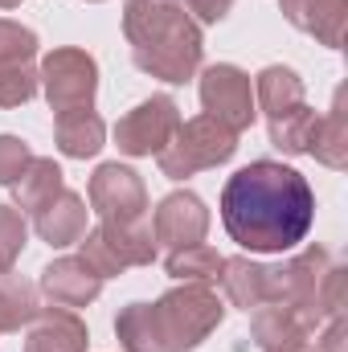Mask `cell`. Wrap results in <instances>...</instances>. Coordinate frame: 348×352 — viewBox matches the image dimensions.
I'll list each match as a JSON object with an SVG mask.
<instances>
[{
    "mask_svg": "<svg viewBox=\"0 0 348 352\" xmlns=\"http://www.w3.org/2000/svg\"><path fill=\"white\" fill-rule=\"evenodd\" d=\"M37 90H41V82H37L33 62H8V66H0V107L4 111L25 107Z\"/></svg>",
    "mask_w": 348,
    "mask_h": 352,
    "instance_id": "25",
    "label": "cell"
},
{
    "mask_svg": "<svg viewBox=\"0 0 348 352\" xmlns=\"http://www.w3.org/2000/svg\"><path fill=\"white\" fill-rule=\"evenodd\" d=\"M37 291H41L50 303L78 311V307H87V303H94V299H98L102 278L94 274V266H90L83 254H66V258H54V263L41 270Z\"/></svg>",
    "mask_w": 348,
    "mask_h": 352,
    "instance_id": "12",
    "label": "cell"
},
{
    "mask_svg": "<svg viewBox=\"0 0 348 352\" xmlns=\"http://www.w3.org/2000/svg\"><path fill=\"white\" fill-rule=\"evenodd\" d=\"M197 25H217V21H226L230 16V8H234V0H176Z\"/></svg>",
    "mask_w": 348,
    "mask_h": 352,
    "instance_id": "29",
    "label": "cell"
},
{
    "mask_svg": "<svg viewBox=\"0 0 348 352\" xmlns=\"http://www.w3.org/2000/svg\"><path fill=\"white\" fill-rule=\"evenodd\" d=\"M221 226L246 254H287L316 221V192L307 176L279 160H250L221 188Z\"/></svg>",
    "mask_w": 348,
    "mask_h": 352,
    "instance_id": "1",
    "label": "cell"
},
{
    "mask_svg": "<svg viewBox=\"0 0 348 352\" xmlns=\"http://www.w3.org/2000/svg\"><path fill=\"white\" fill-rule=\"evenodd\" d=\"M197 94H201V107L209 119L226 123L234 135L250 131L254 119H259V102H254V82L242 66L234 62H217V66H205L197 70Z\"/></svg>",
    "mask_w": 348,
    "mask_h": 352,
    "instance_id": "8",
    "label": "cell"
},
{
    "mask_svg": "<svg viewBox=\"0 0 348 352\" xmlns=\"http://www.w3.org/2000/svg\"><path fill=\"white\" fill-rule=\"evenodd\" d=\"M87 201L74 192V188H62L54 201H45L37 213H33V230L45 246L54 250H66V246H78L83 234H87Z\"/></svg>",
    "mask_w": 348,
    "mask_h": 352,
    "instance_id": "14",
    "label": "cell"
},
{
    "mask_svg": "<svg viewBox=\"0 0 348 352\" xmlns=\"http://www.w3.org/2000/svg\"><path fill=\"white\" fill-rule=\"evenodd\" d=\"M66 188V176L58 168V160H50V156H33V164L25 168V176L12 184V201H17V209L21 213H37L45 201H54L58 192Z\"/></svg>",
    "mask_w": 348,
    "mask_h": 352,
    "instance_id": "20",
    "label": "cell"
},
{
    "mask_svg": "<svg viewBox=\"0 0 348 352\" xmlns=\"http://www.w3.org/2000/svg\"><path fill=\"white\" fill-rule=\"evenodd\" d=\"M87 201L90 209L98 213V221H148V188H144V176L119 160L111 164H98L94 176L87 184Z\"/></svg>",
    "mask_w": 348,
    "mask_h": 352,
    "instance_id": "10",
    "label": "cell"
},
{
    "mask_svg": "<svg viewBox=\"0 0 348 352\" xmlns=\"http://www.w3.org/2000/svg\"><path fill=\"white\" fill-rule=\"evenodd\" d=\"M345 266L324 246H307L287 263L270 266V303L299 311L312 328L345 311Z\"/></svg>",
    "mask_w": 348,
    "mask_h": 352,
    "instance_id": "4",
    "label": "cell"
},
{
    "mask_svg": "<svg viewBox=\"0 0 348 352\" xmlns=\"http://www.w3.org/2000/svg\"><path fill=\"white\" fill-rule=\"evenodd\" d=\"M279 8H283V16L299 33L316 37L320 45H328V50H340L345 45L348 0H279Z\"/></svg>",
    "mask_w": 348,
    "mask_h": 352,
    "instance_id": "15",
    "label": "cell"
},
{
    "mask_svg": "<svg viewBox=\"0 0 348 352\" xmlns=\"http://www.w3.org/2000/svg\"><path fill=\"white\" fill-rule=\"evenodd\" d=\"M180 123L184 119H180V107H176L173 94H152V98H144L140 107H131L115 123V148L123 156H131V160L160 156Z\"/></svg>",
    "mask_w": 348,
    "mask_h": 352,
    "instance_id": "9",
    "label": "cell"
},
{
    "mask_svg": "<svg viewBox=\"0 0 348 352\" xmlns=\"http://www.w3.org/2000/svg\"><path fill=\"white\" fill-rule=\"evenodd\" d=\"M54 144L66 160H90L107 148V123L94 107L54 115Z\"/></svg>",
    "mask_w": 348,
    "mask_h": 352,
    "instance_id": "18",
    "label": "cell"
},
{
    "mask_svg": "<svg viewBox=\"0 0 348 352\" xmlns=\"http://www.w3.org/2000/svg\"><path fill=\"white\" fill-rule=\"evenodd\" d=\"M316 352H345V311L328 320V328H324V336H320Z\"/></svg>",
    "mask_w": 348,
    "mask_h": 352,
    "instance_id": "30",
    "label": "cell"
},
{
    "mask_svg": "<svg viewBox=\"0 0 348 352\" xmlns=\"http://www.w3.org/2000/svg\"><path fill=\"white\" fill-rule=\"evenodd\" d=\"M37 82L54 115L83 111V107H94V94H98V62L78 45H58L41 58Z\"/></svg>",
    "mask_w": 348,
    "mask_h": 352,
    "instance_id": "7",
    "label": "cell"
},
{
    "mask_svg": "<svg viewBox=\"0 0 348 352\" xmlns=\"http://www.w3.org/2000/svg\"><path fill=\"white\" fill-rule=\"evenodd\" d=\"M17 4H21V0H0V8H17Z\"/></svg>",
    "mask_w": 348,
    "mask_h": 352,
    "instance_id": "31",
    "label": "cell"
},
{
    "mask_svg": "<svg viewBox=\"0 0 348 352\" xmlns=\"http://www.w3.org/2000/svg\"><path fill=\"white\" fill-rule=\"evenodd\" d=\"M295 352H316V349H307V344H303V349H295Z\"/></svg>",
    "mask_w": 348,
    "mask_h": 352,
    "instance_id": "32",
    "label": "cell"
},
{
    "mask_svg": "<svg viewBox=\"0 0 348 352\" xmlns=\"http://www.w3.org/2000/svg\"><path fill=\"white\" fill-rule=\"evenodd\" d=\"M123 37L131 45L135 70L168 87H184L188 78H197L205 62V33L176 0H127Z\"/></svg>",
    "mask_w": 348,
    "mask_h": 352,
    "instance_id": "3",
    "label": "cell"
},
{
    "mask_svg": "<svg viewBox=\"0 0 348 352\" xmlns=\"http://www.w3.org/2000/svg\"><path fill=\"white\" fill-rule=\"evenodd\" d=\"M87 320L70 307H37L25 332V352H87Z\"/></svg>",
    "mask_w": 348,
    "mask_h": 352,
    "instance_id": "13",
    "label": "cell"
},
{
    "mask_svg": "<svg viewBox=\"0 0 348 352\" xmlns=\"http://www.w3.org/2000/svg\"><path fill=\"white\" fill-rule=\"evenodd\" d=\"M37 316V287L21 274H0V332H21Z\"/></svg>",
    "mask_w": 348,
    "mask_h": 352,
    "instance_id": "24",
    "label": "cell"
},
{
    "mask_svg": "<svg viewBox=\"0 0 348 352\" xmlns=\"http://www.w3.org/2000/svg\"><path fill=\"white\" fill-rule=\"evenodd\" d=\"M254 102H259V111L266 119H274V115L307 102L303 98V78L291 66H266V70H259V78H254Z\"/></svg>",
    "mask_w": 348,
    "mask_h": 352,
    "instance_id": "22",
    "label": "cell"
},
{
    "mask_svg": "<svg viewBox=\"0 0 348 352\" xmlns=\"http://www.w3.org/2000/svg\"><path fill=\"white\" fill-rule=\"evenodd\" d=\"M221 263H226V254H217L213 246L197 242V246L168 250L164 270H168V278H176V283H205V287H213L217 274H221Z\"/></svg>",
    "mask_w": 348,
    "mask_h": 352,
    "instance_id": "23",
    "label": "cell"
},
{
    "mask_svg": "<svg viewBox=\"0 0 348 352\" xmlns=\"http://www.w3.org/2000/svg\"><path fill=\"white\" fill-rule=\"evenodd\" d=\"M226 320V303L205 283H176L156 303H127L115 316L123 352H193Z\"/></svg>",
    "mask_w": 348,
    "mask_h": 352,
    "instance_id": "2",
    "label": "cell"
},
{
    "mask_svg": "<svg viewBox=\"0 0 348 352\" xmlns=\"http://www.w3.org/2000/svg\"><path fill=\"white\" fill-rule=\"evenodd\" d=\"M316 127H320V111L307 107V102H299V107L266 119V135H270V144L283 156H307L312 140H316Z\"/></svg>",
    "mask_w": 348,
    "mask_h": 352,
    "instance_id": "19",
    "label": "cell"
},
{
    "mask_svg": "<svg viewBox=\"0 0 348 352\" xmlns=\"http://www.w3.org/2000/svg\"><path fill=\"white\" fill-rule=\"evenodd\" d=\"M87 4H102V0H87Z\"/></svg>",
    "mask_w": 348,
    "mask_h": 352,
    "instance_id": "33",
    "label": "cell"
},
{
    "mask_svg": "<svg viewBox=\"0 0 348 352\" xmlns=\"http://www.w3.org/2000/svg\"><path fill=\"white\" fill-rule=\"evenodd\" d=\"M324 168L340 173L348 164V111H345V90H336L332 98V111L320 115V127H316V140H312V152Z\"/></svg>",
    "mask_w": 348,
    "mask_h": 352,
    "instance_id": "21",
    "label": "cell"
},
{
    "mask_svg": "<svg viewBox=\"0 0 348 352\" xmlns=\"http://www.w3.org/2000/svg\"><path fill=\"white\" fill-rule=\"evenodd\" d=\"M234 152H238V135L226 123H217L209 115H197V119H184L176 127V135L156 156V164H160V176H168V180H188V176L205 173V168L230 164Z\"/></svg>",
    "mask_w": 348,
    "mask_h": 352,
    "instance_id": "5",
    "label": "cell"
},
{
    "mask_svg": "<svg viewBox=\"0 0 348 352\" xmlns=\"http://www.w3.org/2000/svg\"><path fill=\"white\" fill-rule=\"evenodd\" d=\"M29 242V221L17 205H0V274H8Z\"/></svg>",
    "mask_w": 348,
    "mask_h": 352,
    "instance_id": "26",
    "label": "cell"
},
{
    "mask_svg": "<svg viewBox=\"0 0 348 352\" xmlns=\"http://www.w3.org/2000/svg\"><path fill=\"white\" fill-rule=\"evenodd\" d=\"M37 45L41 41H37V33L29 25L0 16V66H8V62H33Z\"/></svg>",
    "mask_w": 348,
    "mask_h": 352,
    "instance_id": "27",
    "label": "cell"
},
{
    "mask_svg": "<svg viewBox=\"0 0 348 352\" xmlns=\"http://www.w3.org/2000/svg\"><path fill=\"white\" fill-rule=\"evenodd\" d=\"M29 164H33V148L21 135H0V184L12 188Z\"/></svg>",
    "mask_w": 348,
    "mask_h": 352,
    "instance_id": "28",
    "label": "cell"
},
{
    "mask_svg": "<svg viewBox=\"0 0 348 352\" xmlns=\"http://www.w3.org/2000/svg\"><path fill=\"white\" fill-rule=\"evenodd\" d=\"M209 226H213V217H209L205 201H201L197 192H188V188L168 192V197L156 205V213H152V238H156V246H164V250H180V246L205 242Z\"/></svg>",
    "mask_w": 348,
    "mask_h": 352,
    "instance_id": "11",
    "label": "cell"
},
{
    "mask_svg": "<svg viewBox=\"0 0 348 352\" xmlns=\"http://www.w3.org/2000/svg\"><path fill=\"white\" fill-rule=\"evenodd\" d=\"M83 258L94 266V274L107 283V278H119L123 270L131 266H152L160 246L152 238V221H98L94 230L83 234Z\"/></svg>",
    "mask_w": 348,
    "mask_h": 352,
    "instance_id": "6",
    "label": "cell"
},
{
    "mask_svg": "<svg viewBox=\"0 0 348 352\" xmlns=\"http://www.w3.org/2000/svg\"><path fill=\"white\" fill-rule=\"evenodd\" d=\"M312 332L316 328L299 311H291L283 303H266V307L254 311V320H250V336H254L259 352H295L312 340Z\"/></svg>",
    "mask_w": 348,
    "mask_h": 352,
    "instance_id": "16",
    "label": "cell"
},
{
    "mask_svg": "<svg viewBox=\"0 0 348 352\" xmlns=\"http://www.w3.org/2000/svg\"><path fill=\"white\" fill-rule=\"evenodd\" d=\"M226 299L238 307V311H259L270 303V266L266 263H254L250 254H234L221 263V274H217Z\"/></svg>",
    "mask_w": 348,
    "mask_h": 352,
    "instance_id": "17",
    "label": "cell"
}]
</instances>
